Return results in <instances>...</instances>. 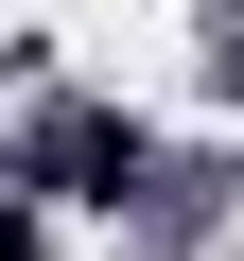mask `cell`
Here are the masks:
<instances>
[{"instance_id": "1", "label": "cell", "mask_w": 244, "mask_h": 261, "mask_svg": "<svg viewBox=\"0 0 244 261\" xmlns=\"http://www.w3.org/2000/svg\"><path fill=\"white\" fill-rule=\"evenodd\" d=\"M35 174H53V192H105V174H140V140H122V122H53Z\"/></svg>"}, {"instance_id": "2", "label": "cell", "mask_w": 244, "mask_h": 261, "mask_svg": "<svg viewBox=\"0 0 244 261\" xmlns=\"http://www.w3.org/2000/svg\"><path fill=\"white\" fill-rule=\"evenodd\" d=\"M0 261H35V226H0Z\"/></svg>"}]
</instances>
